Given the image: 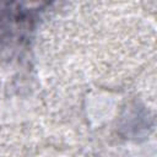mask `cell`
<instances>
[{
    "label": "cell",
    "instance_id": "1",
    "mask_svg": "<svg viewBox=\"0 0 157 157\" xmlns=\"http://www.w3.org/2000/svg\"><path fill=\"white\" fill-rule=\"evenodd\" d=\"M45 4L0 2V50L20 44L32 31Z\"/></svg>",
    "mask_w": 157,
    "mask_h": 157
}]
</instances>
